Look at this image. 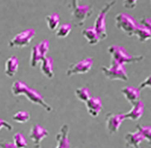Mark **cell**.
Returning a JSON list of instances; mask_svg holds the SVG:
<instances>
[{
    "instance_id": "cell-1",
    "label": "cell",
    "mask_w": 151,
    "mask_h": 148,
    "mask_svg": "<svg viewBox=\"0 0 151 148\" xmlns=\"http://www.w3.org/2000/svg\"><path fill=\"white\" fill-rule=\"evenodd\" d=\"M11 92L14 97H18L22 95L25 96L27 100L30 101L32 103L40 106L46 112H51L52 111V108L45 101L44 97L39 92L28 87L22 81L17 80L14 82L11 87Z\"/></svg>"
},
{
    "instance_id": "cell-2",
    "label": "cell",
    "mask_w": 151,
    "mask_h": 148,
    "mask_svg": "<svg viewBox=\"0 0 151 148\" xmlns=\"http://www.w3.org/2000/svg\"><path fill=\"white\" fill-rule=\"evenodd\" d=\"M68 7L70 9L72 21L76 26L81 27L90 18L94 13L93 7L91 4H80L77 0L70 1Z\"/></svg>"
},
{
    "instance_id": "cell-3",
    "label": "cell",
    "mask_w": 151,
    "mask_h": 148,
    "mask_svg": "<svg viewBox=\"0 0 151 148\" xmlns=\"http://www.w3.org/2000/svg\"><path fill=\"white\" fill-rule=\"evenodd\" d=\"M108 53L111 55L112 60H114L116 63L122 64V65L139 63L145 58L142 55H131V54H129L124 47L117 44L109 46L108 47Z\"/></svg>"
},
{
    "instance_id": "cell-4",
    "label": "cell",
    "mask_w": 151,
    "mask_h": 148,
    "mask_svg": "<svg viewBox=\"0 0 151 148\" xmlns=\"http://www.w3.org/2000/svg\"><path fill=\"white\" fill-rule=\"evenodd\" d=\"M116 0H112L111 2L107 3L105 4L102 9L100 10L97 17L95 19V23L93 27L97 32L98 35L101 41L106 39L108 33L106 30V16L111 11V9L116 4Z\"/></svg>"
},
{
    "instance_id": "cell-5",
    "label": "cell",
    "mask_w": 151,
    "mask_h": 148,
    "mask_svg": "<svg viewBox=\"0 0 151 148\" xmlns=\"http://www.w3.org/2000/svg\"><path fill=\"white\" fill-rule=\"evenodd\" d=\"M101 71L106 78L112 81L127 82L129 80V77L126 72L124 65L116 63V61L111 59V66H103Z\"/></svg>"
},
{
    "instance_id": "cell-6",
    "label": "cell",
    "mask_w": 151,
    "mask_h": 148,
    "mask_svg": "<svg viewBox=\"0 0 151 148\" xmlns=\"http://www.w3.org/2000/svg\"><path fill=\"white\" fill-rule=\"evenodd\" d=\"M138 22L133 16L127 13H120L116 17V26L118 29L129 37L134 36V32L138 26Z\"/></svg>"
},
{
    "instance_id": "cell-7",
    "label": "cell",
    "mask_w": 151,
    "mask_h": 148,
    "mask_svg": "<svg viewBox=\"0 0 151 148\" xmlns=\"http://www.w3.org/2000/svg\"><path fill=\"white\" fill-rule=\"evenodd\" d=\"M36 31L33 28H27L23 31L18 32L15 36L9 41V48H26L30 44L32 40L35 38Z\"/></svg>"
},
{
    "instance_id": "cell-8",
    "label": "cell",
    "mask_w": 151,
    "mask_h": 148,
    "mask_svg": "<svg viewBox=\"0 0 151 148\" xmlns=\"http://www.w3.org/2000/svg\"><path fill=\"white\" fill-rule=\"evenodd\" d=\"M49 41L47 39H44L32 48L30 58V66L32 67H37L38 63H41L47 57L49 51Z\"/></svg>"
},
{
    "instance_id": "cell-9",
    "label": "cell",
    "mask_w": 151,
    "mask_h": 148,
    "mask_svg": "<svg viewBox=\"0 0 151 148\" xmlns=\"http://www.w3.org/2000/svg\"><path fill=\"white\" fill-rule=\"evenodd\" d=\"M93 66L92 58H86L80 61L71 64L67 68L66 74L67 77H71L73 75L86 74L89 72Z\"/></svg>"
},
{
    "instance_id": "cell-10",
    "label": "cell",
    "mask_w": 151,
    "mask_h": 148,
    "mask_svg": "<svg viewBox=\"0 0 151 148\" xmlns=\"http://www.w3.org/2000/svg\"><path fill=\"white\" fill-rule=\"evenodd\" d=\"M124 120V113H107L106 115V126L108 133L110 135L117 133Z\"/></svg>"
},
{
    "instance_id": "cell-11",
    "label": "cell",
    "mask_w": 151,
    "mask_h": 148,
    "mask_svg": "<svg viewBox=\"0 0 151 148\" xmlns=\"http://www.w3.org/2000/svg\"><path fill=\"white\" fill-rule=\"evenodd\" d=\"M48 135V131L45 127L39 124H33L29 132V137L34 143V146H39Z\"/></svg>"
},
{
    "instance_id": "cell-12",
    "label": "cell",
    "mask_w": 151,
    "mask_h": 148,
    "mask_svg": "<svg viewBox=\"0 0 151 148\" xmlns=\"http://www.w3.org/2000/svg\"><path fill=\"white\" fill-rule=\"evenodd\" d=\"M69 131L70 127L67 124H63L60 130L56 135V148H71L70 140H69Z\"/></svg>"
},
{
    "instance_id": "cell-13",
    "label": "cell",
    "mask_w": 151,
    "mask_h": 148,
    "mask_svg": "<svg viewBox=\"0 0 151 148\" xmlns=\"http://www.w3.org/2000/svg\"><path fill=\"white\" fill-rule=\"evenodd\" d=\"M85 104L87 109V112L91 117H97L102 110V100L97 96L91 97V98L86 103H85Z\"/></svg>"
},
{
    "instance_id": "cell-14",
    "label": "cell",
    "mask_w": 151,
    "mask_h": 148,
    "mask_svg": "<svg viewBox=\"0 0 151 148\" xmlns=\"http://www.w3.org/2000/svg\"><path fill=\"white\" fill-rule=\"evenodd\" d=\"M145 112V104L141 100H139L135 103L132 105V108L128 112L124 113V117L125 120H131V121H138L142 117Z\"/></svg>"
},
{
    "instance_id": "cell-15",
    "label": "cell",
    "mask_w": 151,
    "mask_h": 148,
    "mask_svg": "<svg viewBox=\"0 0 151 148\" xmlns=\"http://www.w3.org/2000/svg\"><path fill=\"white\" fill-rule=\"evenodd\" d=\"M140 90L139 87H134V86H126L121 89V92L124 95L125 99L130 105H133L139 100L140 97Z\"/></svg>"
},
{
    "instance_id": "cell-16",
    "label": "cell",
    "mask_w": 151,
    "mask_h": 148,
    "mask_svg": "<svg viewBox=\"0 0 151 148\" xmlns=\"http://www.w3.org/2000/svg\"><path fill=\"white\" fill-rule=\"evenodd\" d=\"M124 141H125V144L127 147L135 148L139 147V145L145 141V138L142 134L136 130L133 132L126 133L125 136H124Z\"/></svg>"
},
{
    "instance_id": "cell-17",
    "label": "cell",
    "mask_w": 151,
    "mask_h": 148,
    "mask_svg": "<svg viewBox=\"0 0 151 148\" xmlns=\"http://www.w3.org/2000/svg\"><path fill=\"white\" fill-rule=\"evenodd\" d=\"M53 58L52 57H49V56H47L41 62V72L48 79L53 78L54 75H55L53 70Z\"/></svg>"
},
{
    "instance_id": "cell-18",
    "label": "cell",
    "mask_w": 151,
    "mask_h": 148,
    "mask_svg": "<svg viewBox=\"0 0 151 148\" xmlns=\"http://www.w3.org/2000/svg\"><path fill=\"white\" fill-rule=\"evenodd\" d=\"M19 62L16 56H11L5 62L4 73L9 77H13L18 72Z\"/></svg>"
},
{
    "instance_id": "cell-19",
    "label": "cell",
    "mask_w": 151,
    "mask_h": 148,
    "mask_svg": "<svg viewBox=\"0 0 151 148\" xmlns=\"http://www.w3.org/2000/svg\"><path fill=\"white\" fill-rule=\"evenodd\" d=\"M81 33H82V36L84 37L86 40L87 41V43L91 46H95V45L98 44L99 42L101 41L97 32L96 31L93 26H90V27L83 29Z\"/></svg>"
},
{
    "instance_id": "cell-20",
    "label": "cell",
    "mask_w": 151,
    "mask_h": 148,
    "mask_svg": "<svg viewBox=\"0 0 151 148\" xmlns=\"http://www.w3.org/2000/svg\"><path fill=\"white\" fill-rule=\"evenodd\" d=\"M134 36L137 37L138 39L141 43H145V42L151 40V32L150 29L141 23L138 24L134 32Z\"/></svg>"
},
{
    "instance_id": "cell-21",
    "label": "cell",
    "mask_w": 151,
    "mask_h": 148,
    "mask_svg": "<svg viewBox=\"0 0 151 148\" xmlns=\"http://www.w3.org/2000/svg\"><path fill=\"white\" fill-rule=\"evenodd\" d=\"M47 26L51 31H55L60 26V17L58 13H52L46 17Z\"/></svg>"
},
{
    "instance_id": "cell-22",
    "label": "cell",
    "mask_w": 151,
    "mask_h": 148,
    "mask_svg": "<svg viewBox=\"0 0 151 148\" xmlns=\"http://www.w3.org/2000/svg\"><path fill=\"white\" fill-rule=\"evenodd\" d=\"M76 97L82 103H86L91 97V91L87 87H81L75 90Z\"/></svg>"
},
{
    "instance_id": "cell-23",
    "label": "cell",
    "mask_w": 151,
    "mask_h": 148,
    "mask_svg": "<svg viewBox=\"0 0 151 148\" xmlns=\"http://www.w3.org/2000/svg\"><path fill=\"white\" fill-rule=\"evenodd\" d=\"M71 31V24L70 22L63 23L60 25L56 30V37L58 38H67Z\"/></svg>"
},
{
    "instance_id": "cell-24",
    "label": "cell",
    "mask_w": 151,
    "mask_h": 148,
    "mask_svg": "<svg viewBox=\"0 0 151 148\" xmlns=\"http://www.w3.org/2000/svg\"><path fill=\"white\" fill-rule=\"evenodd\" d=\"M136 130L142 134L145 138V141H147L148 143L151 146V125L150 126H145V125L138 124L136 126Z\"/></svg>"
},
{
    "instance_id": "cell-25",
    "label": "cell",
    "mask_w": 151,
    "mask_h": 148,
    "mask_svg": "<svg viewBox=\"0 0 151 148\" xmlns=\"http://www.w3.org/2000/svg\"><path fill=\"white\" fill-rule=\"evenodd\" d=\"M13 120L17 123H26L30 120V114L27 111H18L13 116Z\"/></svg>"
},
{
    "instance_id": "cell-26",
    "label": "cell",
    "mask_w": 151,
    "mask_h": 148,
    "mask_svg": "<svg viewBox=\"0 0 151 148\" xmlns=\"http://www.w3.org/2000/svg\"><path fill=\"white\" fill-rule=\"evenodd\" d=\"M14 143L18 148H26L27 146V139L21 132H16L13 136Z\"/></svg>"
},
{
    "instance_id": "cell-27",
    "label": "cell",
    "mask_w": 151,
    "mask_h": 148,
    "mask_svg": "<svg viewBox=\"0 0 151 148\" xmlns=\"http://www.w3.org/2000/svg\"><path fill=\"white\" fill-rule=\"evenodd\" d=\"M138 87L140 91L144 88H145V87H150L151 88V74L149 77H147L144 81L141 82Z\"/></svg>"
},
{
    "instance_id": "cell-28",
    "label": "cell",
    "mask_w": 151,
    "mask_h": 148,
    "mask_svg": "<svg viewBox=\"0 0 151 148\" xmlns=\"http://www.w3.org/2000/svg\"><path fill=\"white\" fill-rule=\"evenodd\" d=\"M0 148H18L14 142L0 139Z\"/></svg>"
},
{
    "instance_id": "cell-29",
    "label": "cell",
    "mask_w": 151,
    "mask_h": 148,
    "mask_svg": "<svg viewBox=\"0 0 151 148\" xmlns=\"http://www.w3.org/2000/svg\"><path fill=\"white\" fill-rule=\"evenodd\" d=\"M137 5V1L136 0H126L123 2V6L125 9H134Z\"/></svg>"
},
{
    "instance_id": "cell-30",
    "label": "cell",
    "mask_w": 151,
    "mask_h": 148,
    "mask_svg": "<svg viewBox=\"0 0 151 148\" xmlns=\"http://www.w3.org/2000/svg\"><path fill=\"white\" fill-rule=\"evenodd\" d=\"M2 129H6L9 131H11L13 130V126L7 121L3 120V119L0 118V131L2 130Z\"/></svg>"
},
{
    "instance_id": "cell-31",
    "label": "cell",
    "mask_w": 151,
    "mask_h": 148,
    "mask_svg": "<svg viewBox=\"0 0 151 148\" xmlns=\"http://www.w3.org/2000/svg\"><path fill=\"white\" fill-rule=\"evenodd\" d=\"M140 23L145 25V26H146L150 29V31L151 32V18H144L143 19H141Z\"/></svg>"
},
{
    "instance_id": "cell-32",
    "label": "cell",
    "mask_w": 151,
    "mask_h": 148,
    "mask_svg": "<svg viewBox=\"0 0 151 148\" xmlns=\"http://www.w3.org/2000/svg\"><path fill=\"white\" fill-rule=\"evenodd\" d=\"M33 148H41V146L40 145H39V146H34Z\"/></svg>"
},
{
    "instance_id": "cell-33",
    "label": "cell",
    "mask_w": 151,
    "mask_h": 148,
    "mask_svg": "<svg viewBox=\"0 0 151 148\" xmlns=\"http://www.w3.org/2000/svg\"><path fill=\"white\" fill-rule=\"evenodd\" d=\"M135 148H143V147H135Z\"/></svg>"
}]
</instances>
